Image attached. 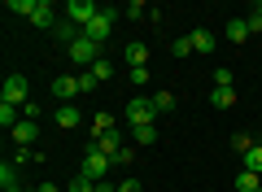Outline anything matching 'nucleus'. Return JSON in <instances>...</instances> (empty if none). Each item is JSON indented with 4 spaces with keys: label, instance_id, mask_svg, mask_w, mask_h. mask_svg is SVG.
<instances>
[{
    "label": "nucleus",
    "instance_id": "9",
    "mask_svg": "<svg viewBox=\"0 0 262 192\" xmlns=\"http://www.w3.org/2000/svg\"><path fill=\"white\" fill-rule=\"evenodd\" d=\"M31 22H35L39 31H53V27H57V22H61V18H57V9H53V5H48V0H39V9L31 13Z\"/></svg>",
    "mask_w": 262,
    "mask_h": 192
},
{
    "label": "nucleus",
    "instance_id": "16",
    "mask_svg": "<svg viewBox=\"0 0 262 192\" xmlns=\"http://www.w3.org/2000/svg\"><path fill=\"white\" fill-rule=\"evenodd\" d=\"M131 140H136L140 148H153V144H158V127H153V122H149V127H131Z\"/></svg>",
    "mask_w": 262,
    "mask_h": 192
},
{
    "label": "nucleus",
    "instance_id": "7",
    "mask_svg": "<svg viewBox=\"0 0 262 192\" xmlns=\"http://www.w3.org/2000/svg\"><path fill=\"white\" fill-rule=\"evenodd\" d=\"M53 96L61 105H70L79 96V74H57V79H53Z\"/></svg>",
    "mask_w": 262,
    "mask_h": 192
},
{
    "label": "nucleus",
    "instance_id": "24",
    "mask_svg": "<svg viewBox=\"0 0 262 192\" xmlns=\"http://www.w3.org/2000/svg\"><path fill=\"white\" fill-rule=\"evenodd\" d=\"M0 183H5V188H18V166H13V162L0 166Z\"/></svg>",
    "mask_w": 262,
    "mask_h": 192
},
{
    "label": "nucleus",
    "instance_id": "36",
    "mask_svg": "<svg viewBox=\"0 0 262 192\" xmlns=\"http://www.w3.org/2000/svg\"><path fill=\"white\" fill-rule=\"evenodd\" d=\"M253 9H258V13H262V0H258V5H253Z\"/></svg>",
    "mask_w": 262,
    "mask_h": 192
},
{
    "label": "nucleus",
    "instance_id": "18",
    "mask_svg": "<svg viewBox=\"0 0 262 192\" xmlns=\"http://www.w3.org/2000/svg\"><path fill=\"white\" fill-rule=\"evenodd\" d=\"M227 39H232V44H245V39H249V27H245V18H232V22H227Z\"/></svg>",
    "mask_w": 262,
    "mask_h": 192
},
{
    "label": "nucleus",
    "instance_id": "13",
    "mask_svg": "<svg viewBox=\"0 0 262 192\" xmlns=\"http://www.w3.org/2000/svg\"><path fill=\"white\" fill-rule=\"evenodd\" d=\"M57 127H66V131H75L79 127V105H57Z\"/></svg>",
    "mask_w": 262,
    "mask_h": 192
},
{
    "label": "nucleus",
    "instance_id": "37",
    "mask_svg": "<svg viewBox=\"0 0 262 192\" xmlns=\"http://www.w3.org/2000/svg\"><path fill=\"white\" fill-rule=\"evenodd\" d=\"M258 192H262V188H258Z\"/></svg>",
    "mask_w": 262,
    "mask_h": 192
},
{
    "label": "nucleus",
    "instance_id": "4",
    "mask_svg": "<svg viewBox=\"0 0 262 192\" xmlns=\"http://www.w3.org/2000/svg\"><path fill=\"white\" fill-rule=\"evenodd\" d=\"M96 13H101V5H96V0H70V5H66V18L75 22L79 31H88L92 27V18Z\"/></svg>",
    "mask_w": 262,
    "mask_h": 192
},
{
    "label": "nucleus",
    "instance_id": "5",
    "mask_svg": "<svg viewBox=\"0 0 262 192\" xmlns=\"http://www.w3.org/2000/svg\"><path fill=\"white\" fill-rule=\"evenodd\" d=\"M0 101L5 105H27L31 101V88H27V79H22V74H9V79H5V88H0Z\"/></svg>",
    "mask_w": 262,
    "mask_h": 192
},
{
    "label": "nucleus",
    "instance_id": "20",
    "mask_svg": "<svg viewBox=\"0 0 262 192\" xmlns=\"http://www.w3.org/2000/svg\"><path fill=\"white\" fill-rule=\"evenodd\" d=\"M5 9H9V13H18V18H31V13L39 9V0H9Z\"/></svg>",
    "mask_w": 262,
    "mask_h": 192
},
{
    "label": "nucleus",
    "instance_id": "31",
    "mask_svg": "<svg viewBox=\"0 0 262 192\" xmlns=\"http://www.w3.org/2000/svg\"><path fill=\"white\" fill-rule=\"evenodd\" d=\"M245 27H249V35H262V13H258V9H253V13H249V18H245Z\"/></svg>",
    "mask_w": 262,
    "mask_h": 192
},
{
    "label": "nucleus",
    "instance_id": "21",
    "mask_svg": "<svg viewBox=\"0 0 262 192\" xmlns=\"http://www.w3.org/2000/svg\"><path fill=\"white\" fill-rule=\"evenodd\" d=\"M153 105H158V114H170L175 110V92H153Z\"/></svg>",
    "mask_w": 262,
    "mask_h": 192
},
{
    "label": "nucleus",
    "instance_id": "3",
    "mask_svg": "<svg viewBox=\"0 0 262 192\" xmlns=\"http://www.w3.org/2000/svg\"><path fill=\"white\" fill-rule=\"evenodd\" d=\"M79 175H88L92 183L110 179V157H105V153H96V148H88V153H83V162H79Z\"/></svg>",
    "mask_w": 262,
    "mask_h": 192
},
{
    "label": "nucleus",
    "instance_id": "22",
    "mask_svg": "<svg viewBox=\"0 0 262 192\" xmlns=\"http://www.w3.org/2000/svg\"><path fill=\"white\" fill-rule=\"evenodd\" d=\"M66 192H96V183L88 179V175H75V179L66 183Z\"/></svg>",
    "mask_w": 262,
    "mask_h": 192
},
{
    "label": "nucleus",
    "instance_id": "15",
    "mask_svg": "<svg viewBox=\"0 0 262 192\" xmlns=\"http://www.w3.org/2000/svg\"><path fill=\"white\" fill-rule=\"evenodd\" d=\"M210 105H214V110H232L236 105V88H214L210 92Z\"/></svg>",
    "mask_w": 262,
    "mask_h": 192
},
{
    "label": "nucleus",
    "instance_id": "2",
    "mask_svg": "<svg viewBox=\"0 0 262 192\" xmlns=\"http://www.w3.org/2000/svg\"><path fill=\"white\" fill-rule=\"evenodd\" d=\"M122 114H127L131 127H149V122L158 118V105H153V96H149V101H144V96H136V101H127V110H122Z\"/></svg>",
    "mask_w": 262,
    "mask_h": 192
},
{
    "label": "nucleus",
    "instance_id": "8",
    "mask_svg": "<svg viewBox=\"0 0 262 192\" xmlns=\"http://www.w3.org/2000/svg\"><path fill=\"white\" fill-rule=\"evenodd\" d=\"M9 136H13V144H18V148H31V144H35V136H39V122H31V118H22L18 127L9 131Z\"/></svg>",
    "mask_w": 262,
    "mask_h": 192
},
{
    "label": "nucleus",
    "instance_id": "10",
    "mask_svg": "<svg viewBox=\"0 0 262 192\" xmlns=\"http://www.w3.org/2000/svg\"><path fill=\"white\" fill-rule=\"evenodd\" d=\"M96 153H105V157H110V162H114V157H118V148H122V136H118V131H105V136H96Z\"/></svg>",
    "mask_w": 262,
    "mask_h": 192
},
{
    "label": "nucleus",
    "instance_id": "14",
    "mask_svg": "<svg viewBox=\"0 0 262 192\" xmlns=\"http://www.w3.org/2000/svg\"><path fill=\"white\" fill-rule=\"evenodd\" d=\"M53 35H57V39H61V44H66V48H70V44H75V39H79V35H83V31H79V27H75V22H70V18H61V22H57V27H53Z\"/></svg>",
    "mask_w": 262,
    "mask_h": 192
},
{
    "label": "nucleus",
    "instance_id": "11",
    "mask_svg": "<svg viewBox=\"0 0 262 192\" xmlns=\"http://www.w3.org/2000/svg\"><path fill=\"white\" fill-rule=\"evenodd\" d=\"M188 39H192V53H214V48H219L214 31H206V27H196V31H192Z\"/></svg>",
    "mask_w": 262,
    "mask_h": 192
},
{
    "label": "nucleus",
    "instance_id": "17",
    "mask_svg": "<svg viewBox=\"0 0 262 192\" xmlns=\"http://www.w3.org/2000/svg\"><path fill=\"white\" fill-rule=\"evenodd\" d=\"M258 188H262V175H253V170L236 175V192H258Z\"/></svg>",
    "mask_w": 262,
    "mask_h": 192
},
{
    "label": "nucleus",
    "instance_id": "30",
    "mask_svg": "<svg viewBox=\"0 0 262 192\" xmlns=\"http://www.w3.org/2000/svg\"><path fill=\"white\" fill-rule=\"evenodd\" d=\"M96 88V74L92 70H79V92H92Z\"/></svg>",
    "mask_w": 262,
    "mask_h": 192
},
{
    "label": "nucleus",
    "instance_id": "23",
    "mask_svg": "<svg viewBox=\"0 0 262 192\" xmlns=\"http://www.w3.org/2000/svg\"><path fill=\"white\" fill-rule=\"evenodd\" d=\"M122 13H127V18H149V5H144V0H127Z\"/></svg>",
    "mask_w": 262,
    "mask_h": 192
},
{
    "label": "nucleus",
    "instance_id": "29",
    "mask_svg": "<svg viewBox=\"0 0 262 192\" xmlns=\"http://www.w3.org/2000/svg\"><path fill=\"white\" fill-rule=\"evenodd\" d=\"M92 74H96V83H101V79H110V74H114V66H110V61H105V57H101V61L92 66Z\"/></svg>",
    "mask_w": 262,
    "mask_h": 192
},
{
    "label": "nucleus",
    "instance_id": "34",
    "mask_svg": "<svg viewBox=\"0 0 262 192\" xmlns=\"http://www.w3.org/2000/svg\"><path fill=\"white\" fill-rule=\"evenodd\" d=\"M35 192H66V188H57V183H39Z\"/></svg>",
    "mask_w": 262,
    "mask_h": 192
},
{
    "label": "nucleus",
    "instance_id": "26",
    "mask_svg": "<svg viewBox=\"0 0 262 192\" xmlns=\"http://www.w3.org/2000/svg\"><path fill=\"white\" fill-rule=\"evenodd\" d=\"M92 127H96V136H105V131H118V127H114V114H96Z\"/></svg>",
    "mask_w": 262,
    "mask_h": 192
},
{
    "label": "nucleus",
    "instance_id": "35",
    "mask_svg": "<svg viewBox=\"0 0 262 192\" xmlns=\"http://www.w3.org/2000/svg\"><path fill=\"white\" fill-rule=\"evenodd\" d=\"M0 192H22V188H0Z\"/></svg>",
    "mask_w": 262,
    "mask_h": 192
},
{
    "label": "nucleus",
    "instance_id": "1",
    "mask_svg": "<svg viewBox=\"0 0 262 192\" xmlns=\"http://www.w3.org/2000/svg\"><path fill=\"white\" fill-rule=\"evenodd\" d=\"M66 57H70V61H75L79 70H92V66L101 61V44H92V39H88V35H79L75 44L66 48Z\"/></svg>",
    "mask_w": 262,
    "mask_h": 192
},
{
    "label": "nucleus",
    "instance_id": "12",
    "mask_svg": "<svg viewBox=\"0 0 262 192\" xmlns=\"http://www.w3.org/2000/svg\"><path fill=\"white\" fill-rule=\"evenodd\" d=\"M127 66L131 70H144V66H149V44H140V39H136V44H127Z\"/></svg>",
    "mask_w": 262,
    "mask_h": 192
},
{
    "label": "nucleus",
    "instance_id": "32",
    "mask_svg": "<svg viewBox=\"0 0 262 192\" xmlns=\"http://www.w3.org/2000/svg\"><path fill=\"white\" fill-rule=\"evenodd\" d=\"M22 118H31V122H39V105H35V101H27V105H22Z\"/></svg>",
    "mask_w": 262,
    "mask_h": 192
},
{
    "label": "nucleus",
    "instance_id": "28",
    "mask_svg": "<svg viewBox=\"0 0 262 192\" xmlns=\"http://www.w3.org/2000/svg\"><path fill=\"white\" fill-rule=\"evenodd\" d=\"M214 88H232V70H227V66L214 70Z\"/></svg>",
    "mask_w": 262,
    "mask_h": 192
},
{
    "label": "nucleus",
    "instance_id": "19",
    "mask_svg": "<svg viewBox=\"0 0 262 192\" xmlns=\"http://www.w3.org/2000/svg\"><path fill=\"white\" fill-rule=\"evenodd\" d=\"M241 162H245V170H253V175H262V144H253L249 153H241Z\"/></svg>",
    "mask_w": 262,
    "mask_h": 192
},
{
    "label": "nucleus",
    "instance_id": "33",
    "mask_svg": "<svg viewBox=\"0 0 262 192\" xmlns=\"http://www.w3.org/2000/svg\"><path fill=\"white\" fill-rule=\"evenodd\" d=\"M118 192H144V188H140V179H122Z\"/></svg>",
    "mask_w": 262,
    "mask_h": 192
},
{
    "label": "nucleus",
    "instance_id": "27",
    "mask_svg": "<svg viewBox=\"0 0 262 192\" xmlns=\"http://www.w3.org/2000/svg\"><path fill=\"white\" fill-rule=\"evenodd\" d=\"M232 148H236V153H249V148H253V140L245 136V131H236V136H232Z\"/></svg>",
    "mask_w": 262,
    "mask_h": 192
},
{
    "label": "nucleus",
    "instance_id": "6",
    "mask_svg": "<svg viewBox=\"0 0 262 192\" xmlns=\"http://www.w3.org/2000/svg\"><path fill=\"white\" fill-rule=\"evenodd\" d=\"M114 18H118V13H114V9H105V5H101V13L92 18V27H88L83 35L92 39V44H105V39H110V31H114Z\"/></svg>",
    "mask_w": 262,
    "mask_h": 192
},
{
    "label": "nucleus",
    "instance_id": "25",
    "mask_svg": "<svg viewBox=\"0 0 262 192\" xmlns=\"http://www.w3.org/2000/svg\"><path fill=\"white\" fill-rule=\"evenodd\" d=\"M188 53H192V39H188V35H179L175 44H170V57H179V61H184Z\"/></svg>",
    "mask_w": 262,
    "mask_h": 192
}]
</instances>
